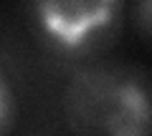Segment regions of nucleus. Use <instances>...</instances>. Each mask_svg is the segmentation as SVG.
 I'll list each match as a JSON object with an SVG mask.
<instances>
[{"instance_id": "1", "label": "nucleus", "mask_w": 152, "mask_h": 136, "mask_svg": "<svg viewBox=\"0 0 152 136\" xmlns=\"http://www.w3.org/2000/svg\"><path fill=\"white\" fill-rule=\"evenodd\" d=\"M61 119L69 136H152V68L117 55L71 68Z\"/></svg>"}, {"instance_id": "5", "label": "nucleus", "mask_w": 152, "mask_h": 136, "mask_svg": "<svg viewBox=\"0 0 152 136\" xmlns=\"http://www.w3.org/2000/svg\"><path fill=\"white\" fill-rule=\"evenodd\" d=\"M28 136H31V134H28Z\"/></svg>"}, {"instance_id": "3", "label": "nucleus", "mask_w": 152, "mask_h": 136, "mask_svg": "<svg viewBox=\"0 0 152 136\" xmlns=\"http://www.w3.org/2000/svg\"><path fill=\"white\" fill-rule=\"evenodd\" d=\"M20 121V98L5 65L0 63V136H15Z\"/></svg>"}, {"instance_id": "2", "label": "nucleus", "mask_w": 152, "mask_h": 136, "mask_svg": "<svg viewBox=\"0 0 152 136\" xmlns=\"http://www.w3.org/2000/svg\"><path fill=\"white\" fill-rule=\"evenodd\" d=\"M31 40L71 68L112 55L127 28V0H15Z\"/></svg>"}, {"instance_id": "4", "label": "nucleus", "mask_w": 152, "mask_h": 136, "mask_svg": "<svg viewBox=\"0 0 152 136\" xmlns=\"http://www.w3.org/2000/svg\"><path fill=\"white\" fill-rule=\"evenodd\" d=\"M127 25L142 45L152 48V0H127Z\"/></svg>"}]
</instances>
